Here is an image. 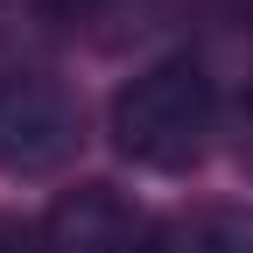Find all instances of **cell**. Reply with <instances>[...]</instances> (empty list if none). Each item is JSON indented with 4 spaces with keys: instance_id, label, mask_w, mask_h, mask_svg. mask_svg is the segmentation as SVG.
I'll list each match as a JSON object with an SVG mask.
<instances>
[{
    "instance_id": "cell-1",
    "label": "cell",
    "mask_w": 253,
    "mask_h": 253,
    "mask_svg": "<svg viewBox=\"0 0 253 253\" xmlns=\"http://www.w3.org/2000/svg\"><path fill=\"white\" fill-rule=\"evenodd\" d=\"M211 134H218V84L204 56H169L113 99V141L141 169H162V176L197 169Z\"/></svg>"
},
{
    "instance_id": "cell-2",
    "label": "cell",
    "mask_w": 253,
    "mask_h": 253,
    "mask_svg": "<svg viewBox=\"0 0 253 253\" xmlns=\"http://www.w3.org/2000/svg\"><path fill=\"white\" fill-rule=\"evenodd\" d=\"M84 141L78 91L49 71H0V169L7 176H56Z\"/></svg>"
},
{
    "instance_id": "cell-3",
    "label": "cell",
    "mask_w": 253,
    "mask_h": 253,
    "mask_svg": "<svg viewBox=\"0 0 253 253\" xmlns=\"http://www.w3.org/2000/svg\"><path fill=\"white\" fill-rule=\"evenodd\" d=\"M49 253H148L155 225L106 183H84L71 197H56V211L42 218Z\"/></svg>"
},
{
    "instance_id": "cell-4",
    "label": "cell",
    "mask_w": 253,
    "mask_h": 253,
    "mask_svg": "<svg viewBox=\"0 0 253 253\" xmlns=\"http://www.w3.org/2000/svg\"><path fill=\"white\" fill-rule=\"evenodd\" d=\"M148 253H253V211L246 204H190L155 225Z\"/></svg>"
},
{
    "instance_id": "cell-5",
    "label": "cell",
    "mask_w": 253,
    "mask_h": 253,
    "mask_svg": "<svg viewBox=\"0 0 253 253\" xmlns=\"http://www.w3.org/2000/svg\"><path fill=\"white\" fill-rule=\"evenodd\" d=\"M162 21H169V0H71V36H84L91 49L148 42Z\"/></svg>"
},
{
    "instance_id": "cell-6",
    "label": "cell",
    "mask_w": 253,
    "mask_h": 253,
    "mask_svg": "<svg viewBox=\"0 0 253 253\" xmlns=\"http://www.w3.org/2000/svg\"><path fill=\"white\" fill-rule=\"evenodd\" d=\"M197 14H204V49H211V63L253 78V0H197ZM211 63H204V71H211ZM246 91H253V84H246Z\"/></svg>"
},
{
    "instance_id": "cell-7",
    "label": "cell",
    "mask_w": 253,
    "mask_h": 253,
    "mask_svg": "<svg viewBox=\"0 0 253 253\" xmlns=\"http://www.w3.org/2000/svg\"><path fill=\"white\" fill-rule=\"evenodd\" d=\"M71 36V0H0V56H28Z\"/></svg>"
},
{
    "instance_id": "cell-8",
    "label": "cell",
    "mask_w": 253,
    "mask_h": 253,
    "mask_svg": "<svg viewBox=\"0 0 253 253\" xmlns=\"http://www.w3.org/2000/svg\"><path fill=\"white\" fill-rule=\"evenodd\" d=\"M0 253H49V239H42V225H21L0 211Z\"/></svg>"
},
{
    "instance_id": "cell-9",
    "label": "cell",
    "mask_w": 253,
    "mask_h": 253,
    "mask_svg": "<svg viewBox=\"0 0 253 253\" xmlns=\"http://www.w3.org/2000/svg\"><path fill=\"white\" fill-rule=\"evenodd\" d=\"M232 148H239V162H246V176H253V91L239 99V120H232Z\"/></svg>"
}]
</instances>
